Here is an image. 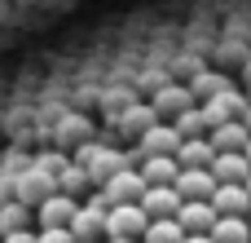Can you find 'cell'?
Returning <instances> with one entry per match:
<instances>
[{
	"mask_svg": "<svg viewBox=\"0 0 251 243\" xmlns=\"http://www.w3.org/2000/svg\"><path fill=\"white\" fill-rule=\"evenodd\" d=\"M185 89H190V102H194V106H203V102H212V97L229 93V89H234V80H229L225 71H212V66H207V71H199Z\"/></svg>",
	"mask_w": 251,
	"mask_h": 243,
	"instance_id": "ba28073f",
	"label": "cell"
},
{
	"mask_svg": "<svg viewBox=\"0 0 251 243\" xmlns=\"http://www.w3.org/2000/svg\"><path fill=\"white\" fill-rule=\"evenodd\" d=\"M31 168L40 173V177H49L53 186H57V177L71 168V159L62 155V151H40V155H31Z\"/></svg>",
	"mask_w": 251,
	"mask_h": 243,
	"instance_id": "44dd1931",
	"label": "cell"
},
{
	"mask_svg": "<svg viewBox=\"0 0 251 243\" xmlns=\"http://www.w3.org/2000/svg\"><path fill=\"white\" fill-rule=\"evenodd\" d=\"M172 159H176V168H199V173H207V164H212V146H207V142H181Z\"/></svg>",
	"mask_w": 251,
	"mask_h": 243,
	"instance_id": "d6986e66",
	"label": "cell"
},
{
	"mask_svg": "<svg viewBox=\"0 0 251 243\" xmlns=\"http://www.w3.org/2000/svg\"><path fill=\"white\" fill-rule=\"evenodd\" d=\"M247 230H251V213H247Z\"/></svg>",
	"mask_w": 251,
	"mask_h": 243,
	"instance_id": "e575fe53",
	"label": "cell"
},
{
	"mask_svg": "<svg viewBox=\"0 0 251 243\" xmlns=\"http://www.w3.org/2000/svg\"><path fill=\"white\" fill-rule=\"evenodd\" d=\"M88 190V177H84V168H66L62 177H57V195H66V199H75V195H84Z\"/></svg>",
	"mask_w": 251,
	"mask_h": 243,
	"instance_id": "4316f807",
	"label": "cell"
},
{
	"mask_svg": "<svg viewBox=\"0 0 251 243\" xmlns=\"http://www.w3.org/2000/svg\"><path fill=\"white\" fill-rule=\"evenodd\" d=\"M243 159H247V164H251V137H247V146H243Z\"/></svg>",
	"mask_w": 251,
	"mask_h": 243,
	"instance_id": "1f68e13d",
	"label": "cell"
},
{
	"mask_svg": "<svg viewBox=\"0 0 251 243\" xmlns=\"http://www.w3.org/2000/svg\"><path fill=\"white\" fill-rule=\"evenodd\" d=\"M194 102H190V89L185 84H163L159 93H154V102H150V111L154 115H168V120H176L181 111H190Z\"/></svg>",
	"mask_w": 251,
	"mask_h": 243,
	"instance_id": "7c38bea8",
	"label": "cell"
},
{
	"mask_svg": "<svg viewBox=\"0 0 251 243\" xmlns=\"http://www.w3.org/2000/svg\"><path fill=\"white\" fill-rule=\"evenodd\" d=\"M0 243H35V230H22V235H4Z\"/></svg>",
	"mask_w": 251,
	"mask_h": 243,
	"instance_id": "f1b7e54d",
	"label": "cell"
},
{
	"mask_svg": "<svg viewBox=\"0 0 251 243\" xmlns=\"http://www.w3.org/2000/svg\"><path fill=\"white\" fill-rule=\"evenodd\" d=\"M106 208H110V204H106L101 195H93L88 204H79L75 217H71V226H66L71 239L75 243H97L101 235H106Z\"/></svg>",
	"mask_w": 251,
	"mask_h": 243,
	"instance_id": "6da1fadb",
	"label": "cell"
},
{
	"mask_svg": "<svg viewBox=\"0 0 251 243\" xmlns=\"http://www.w3.org/2000/svg\"><path fill=\"white\" fill-rule=\"evenodd\" d=\"M176 146H181V137H176V133H172V124H163V120L141 137V155H146V159H172V155H176Z\"/></svg>",
	"mask_w": 251,
	"mask_h": 243,
	"instance_id": "8fae6325",
	"label": "cell"
},
{
	"mask_svg": "<svg viewBox=\"0 0 251 243\" xmlns=\"http://www.w3.org/2000/svg\"><path fill=\"white\" fill-rule=\"evenodd\" d=\"M243 80H247V93H243V97L251 102V58H247V71H243Z\"/></svg>",
	"mask_w": 251,
	"mask_h": 243,
	"instance_id": "f546056e",
	"label": "cell"
},
{
	"mask_svg": "<svg viewBox=\"0 0 251 243\" xmlns=\"http://www.w3.org/2000/svg\"><path fill=\"white\" fill-rule=\"evenodd\" d=\"M22 230H31V213L22 204H4L0 208V239L4 235H22Z\"/></svg>",
	"mask_w": 251,
	"mask_h": 243,
	"instance_id": "7402d4cb",
	"label": "cell"
},
{
	"mask_svg": "<svg viewBox=\"0 0 251 243\" xmlns=\"http://www.w3.org/2000/svg\"><path fill=\"white\" fill-rule=\"evenodd\" d=\"M137 208H141V217H146V221H172V217H176V208H181V199H176V190H172V186H150V190L137 199Z\"/></svg>",
	"mask_w": 251,
	"mask_h": 243,
	"instance_id": "8992f818",
	"label": "cell"
},
{
	"mask_svg": "<svg viewBox=\"0 0 251 243\" xmlns=\"http://www.w3.org/2000/svg\"><path fill=\"white\" fill-rule=\"evenodd\" d=\"M181 243H212V239H207V235H185Z\"/></svg>",
	"mask_w": 251,
	"mask_h": 243,
	"instance_id": "4dcf8cb0",
	"label": "cell"
},
{
	"mask_svg": "<svg viewBox=\"0 0 251 243\" xmlns=\"http://www.w3.org/2000/svg\"><path fill=\"white\" fill-rule=\"evenodd\" d=\"M53 137H57V146H84L93 137V124H88V115L71 111V115H62V124L53 128Z\"/></svg>",
	"mask_w": 251,
	"mask_h": 243,
	"instance_id": "2e32d148",
	"label": "cell"
},
{
	"mask_svg": "<svg viewBox=\"0 0 251 243\" xmlns=\"http://www.w3.org/2000/svg\"><path fill=\"white\" fill-rule=\"evenodd\" d=\"M35 243H75L71 230H35Z\"/></svg>",
	"mask_w": 251,
	"mask_h": 243,
	"instance_id": "83f0119b",
	"label": "cell"
},
{
	"mask_svg": "<svg viewBox=\"0 0 251 243\" xmlns=\"http://www.w3.org/2000/svg\"><path fill=\"white\" fill-rule=\"evenodd\" d=\"M137 177L146 182V190H150V186H172V182H176V159H146V164L137 168Z\"/></svg>",
	"mask_w": 251,
	"mask_h": 243,
	"instance_id": "ffe728a7",
	"label": "cell"
},
{
	"mask_svg": "<svg viewBox=\"0 0 251 243\" xmlns=\"http://www.w3.org/2000/svg\"><path fill=\"white\" fill-rule=\"evenodd\" d=\"M146 195V182L137 177V168H124V173H115L106 186H101V199L110 204V208H128V204H137Z\"/></svg>",
	"mask_w": 251,
	"mask_h": 243,
	"instance_id": "277c9868",
	"label": "cell"
},
{
	"mask_svg": "<svg viewBox=\"0 0 251 243\" xmlns=\"http://www.w3.org/2000/svg\"><path fill=\"white\" fill-rule=\"evenodd\" d=\"M97 102H101V111H106V115L115 120V115H124V111H128V106H132L137 97H132L128 89H97Z\"/></svg>",
	"mask_w": 251,
	"mask_h": 243,
	"instance_id": "cb8c5ba5",
	"label": "cell"
},
{
	"mask_svg": "<svg viewBox=\"0 0 251 243\" xmlns=\"http://www.w3.org/2000/svg\"><path fill=\"white\" fill-rule=\"evenodd\" d=\"M247 173H251V164L243 155H212V164H207V177L216 186H243Z\"/></svg>",
	"mask_w": 251,
	"mask_h": 243,
	"instance_id": "9c48e42d",
	"label": "cell"
},
{
	"mask_svg": "<svg viewBox=\"0 0 251 243\" xmlns=\"http://www.w3.org/2000/svg\"><path fill=\"white\" fill-rule=\"evenodd\" d=\"M203 142L212 146V155H243V146H247V128H243V124H221V128H212Z\"/></svg>",
	"mask_w": 251,
	"mask_h": 243,
	"instance_id": "4fadbf2b",
	"label": "cell"
},
{
	"mask_svg": "<svg viewBox=\"0 0 251 243\" xmlns=\"http://www.w3.org/2000/svg\"><path fill=\"white\" fill-rule=\"evenodd\" d=\"M243 111H247V97H243L238 89H229V93H221V97H212V102H203V106H199V115H203L207 133H212V128H221V124H238V120H243Z\"/></svg>",
	"mask_w": 251,
	"mask_h": 243,
	"instance_id": "7a4b0ae2",
	"label": "cell"
},
{
	"mask_svg": "<svg viewBox=\"0 0 251 243\" xmlns=\"http://www.w3.org/2000/svg\"><path fill=\"white\" fill-rule=\"evenodd\" d=\"M75 208H79V199L53 195V199H44V204L31 213V221H35L40 230H66V226H71V217H75Z\"/></svg>",
	"mask_w": 251,
	"mask_h": 243,
	"instance_id": "52a82bcc",
	"label": "cell"
},
{
	"mask_svg": "<svg viewBox=\"0 0 251 243\" xmlns=\"http://www.w3.org/2000/svg\"><path fill=\"white\" fill-rule=\"evenodd\" d=\"M172 221L181 226V235H207V230L216 226V213H212L207 204H181Z\"/></svg>",
	"mask_w": 251,
	"mask_h": 243,
	"instance_id": "5bb4252c",
	"label": "cell"
},
{
	"mask_svg": "<svg viewBox=\"0 0 251 243\" xmlns=\"http://www.w3.org/2000/svg\"><path fill=\"white\" fill-rule=\"evenodd\" d=\"M168 71H172V75H181V80H194L199 71H207V62H203L199 53H176V58L168 62Z\"/></svg>",
	"mask_w": 251,
	"mask_h": 243,
	"instance_id": "d4e9b609",
	"label": "cell"
},
{
	"mask_svg": "<svg viewBox=\"0 0 251 243\" xmlns=\"http://www.w3.org/2000/svg\"><path fill=\"white\" fill-rule=\"evenodd\" d=\"M57 195V186L49 182V177H40L35 168H26L22 177H13V204H22L26 213H35L44 199H53Z\"/></svg>",
	"mask_w": 251,
	"mask_h": 243,
	"instance_id": "3957f363",
	"label": "cell"
},
{
	"mask_svg": "<svg viewBox=\"0 0 251 243\" xmlns=\"http://www.w3.org/2000/svg\"><path fill=\"white\" fill-rule=\"evenodd\" d=\"M141 230H146V217H141L137 204H128V208H106V239L137 243V239H141Z\"/></svg>",
	"mask_w": 251,
	"mask_h": 243,
	"instance_id": "5b68a950",
	"label": "cell"
},
{
	"mask_svg": "<svg viewBox=\"0 0 251 243\" xmlns=\"http://www.w3.org/2000/svg\"><path fill=\"white\" fill-rule=\"evenodd\" d=\"M207 208H212L216 217H247V213H251V199H247L243 186H216L212 199H207Z\"/></svg>",
	"mask_w": 251,
	"mask_h": 243,
	"instance_id": "30bf717a",
	"label": "cell"
},
{
	"mask_svg": "<svg viewBox=\"0 0 251 243\" xmlns=\"http://www.w3.org/2000/svg\"><path fill=\"white\" fill-rule=\"evenodd\" d=\"M243 190H247V199H251V173H247V182H243Z\"/></svg>",
	"mask_w": 251,
	"mask_h": 243,
	"instance_id": "d6a6232c",
	"label": "cell"
},
{
	"mask_svg": "<svg viewBox=\"0 0 251 243\" xmlns=\"http://www.w3.org/2000/svg\"><path fill=\"white\" fill-rule=\"evenodd\" d=\"M154 124H159V115L150 111V102H132V106L119 115V128H124L128 137H137V142H141V137H146Z\"/></svg>",
	"mask_w": 251,
	"mask_h": 243,
	"instance_id": "9a60e30c",
	"label": "cell"
},
{
	"mask_svg": "<svg viewBox=\"0 0 251 243\" xmlns=\"http://www.w3.org/2000/svg\"><path fill=\"white\" fill-rule=\"evenodd\" d=\"M212 243H251V230H247V217H216V226L207 230Z\"/></svg>",
	"mask_w": 251,
	"mask_h": 243,
	"instance_id": "e0dca14e",
	"label": "cell"
},
{
	"mask_svg": "<svg viewBox=\"0 0 251 243\" xmlns=\"http://www.w3.org/2000/svg\"><path fill=\"white\" fill-rule=\"evenodd\" d=\"M172 124V133L181 137V142H203L207 137V124H203V115H199V106H190V111H181L176 120H168Z\"/></svg>",
	"mask_w": 251,
	"mask_h": 243,
	"instance_id": "ac0fdd59",
	"label": "cell"
},
{
	"mask_svg": "<svg viewBox=\"0 0 251 243\" xmlns=\"http://www.w3.org/2000/svg\"><path fill=\"white\" fill-rule=\"evenodd\" d=\"M26 168H31V155H26V151H18V146L0 151V173H4V177H22Z\"/></svg>",
	"mask_w": 251,
	"mask_h": 243,
	"instance_id": "484cf974",
	"label": "cell"
},
{
	"mask_svg": "<svg viewBox=\"0 0 251 243\" xmlns=\"http://www.w3.org/2000/svg\"><path fill=\"white\" fill-rule=\"evenodd\" d=\"M181 226L176 221H146V230H141V239L137 243H181Z\"/></svg>",
	"mask_w": 251,
	"mask_h": 243,
	"instance_id": "603a6c76",
	"label": "cell"
},
{
	"mask_svg": "<svg viewBox=\"0 0 251 243\" xmlns=\"http://www.w3.org/2000/svg\"><path fill=\"white\" fill-rule=\"evenodd\" d=\"M106 243H128V239H106Z\"/></svg>",
	"mask_w": 251,
	"mask_h": 243,
	"instance_id": "836d02e7",
	"label": "cell"
}]
</instances>
